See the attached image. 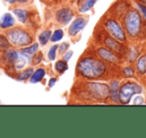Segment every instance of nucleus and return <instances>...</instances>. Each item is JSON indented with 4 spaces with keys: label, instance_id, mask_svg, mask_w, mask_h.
<instances>
[{
    "label": "nucleus",
    "instance_id": "f257e3e1",
    "mask_svg": "<svg viewBox=\"0 0 146 138\" xmlns=\"http://www.w3.org/2000/svg\"><path fill=\"white\" fill-rule=\"evenodd\" d=\"M77 74L86 79H99L107 71L105 61L95 56H84L78 61Z\"/></svg>",
    "mask_w": 146,
    "mask_h": 138
},
{
    "label": "nucleus",
    "instance_id": "f03ea898",
    "mask_svg": "<svg viewBox=\"0 0 146 138\" xmlns=\"http://www.w3.org/2000/svg\"><path fill=\"white\" fill-rule=\"evenodd\" d=\"M141 15L135 9H130L126 12L124 16V27L130 37L134 38L140 32L141 28Z\"/></svg>",
    "mask_w": 146,
    "mask_h": 138
},
{
    "label": "nucleus",
    "instance_id": "7ed1b4c3",
    "mask_svg": "<svg viewBox=\"0 0 146 138\" xmlns=\"http://www.w3.org/2000/svg\"><path fill=\"white\" fill-rule=\"evenodd\" d=\"M84 92L89 96L90 99L95 101H104L110 96V87L103 83L89 82L85 84Z\"/></svg>",
    "mask_w": 146,
    "mask_h": 138
},
{
    "label": "nucleus",
    "instance_id": "20e7f679",
    "mask_svg": "<svg viewBox=\"0 0 146 138\" xmlns=\"http://www.w3.org/2000/svg\"><path fill=\"white\" fill-rule=\"evenodd\" d=\"M9 43L13 46H26L31 44L32 37L28 32L21 28H13L6 33Z\"/></svg>",
    "mask_w": 146,
    "mask_h": 138
},
{
    "label": "nucleus",
    "instance_id": "39448f33",
    "mask_svg": "<svg viewBox=\"0 0 146 138\" xmlns=\"http://www.w3.org/2000/svg\"><path fill=\"white\" fill-rule=\"evenodd\" d=\"M142 88L140 85L134 82H126L121 87H119V102L122 104H127L130 102L131 97L134 94L141 93Z\"/></svg>",
    "mask_w": 146,
    "mask_h": 138
},
{
    "label": "nucleus",
    "instance_id": "423d86ee",
    "mask_svg": "<svg viewBox=\"0 0 146 138\" xmlns=\"http://www.w3.org/2000/svg\"><path fill=\"white\" fill-rule=\"evenodd\" d=\"M104 27L109 32V34L113 38H115L116 40H118L119 42H125L126 41L125 32H124L123 28L120 26V24L115 19H112V18L106 19L105 23H104Z\"/></svg>",
    "mask_w": 146,
    "mask_h": 138
},
{
    "label": "nucleus",
    "instance_id": "0eeeda50",
    "mask_svg": "<svg viewBox=\"0 0 146 138\" xmlns=\"http://www.w3.org/2000/svg\"><path fill=\"white\" fill-rule=\"evenodd\" d=\"M97 55L105 62L109 63H116L118 61V56L115 52L111 51L110 49L103 48V47H100L96 50Z\"/></svg>",
    "mask_w": 146,
    "mask_h": 138
},
{
    "label": "nucleus",
    "instance_id": "6e6552de",
    "mask_svg": "<svg viewBox=\"0 0 146 138\" xmlns=\"http://www.w3.org/2000/svg\"><path fill=\"white\" fill-rule=\"evenodd\" d=\"M86 24H87V20H86L84 17H77V18L72 22L71 26L69 27V34H70L71 36L76 35L78 32H80V31L86 26Z\"/></svg>",
    "mask_w": 146,
    "mask_h": 138
},
{
    "label": "nucleus",
    "instance_id": "1a4fd4ad",
    "mask_svg": "<svg viewBox=\"0 0 146 138\" xmlns=\"http://www.w3.org/2000/svg\"><path fill=\"white\" fill-rule=\"evenodd\" d=\"M73 12L69 8H62L57 11L56 13V20L60 22L61 24H68L69 21L72 19Z\"/></svg>",
    "mask_w": 146,
    "mask_h": 138
},
{
    "label": "nucleus",
    "instance_id": "9d476101",
    "mask_svg": "<svg viewBox=\"0 0 146 138\" xmlns=\"http://www.w3.org/2000/svg\"><path fill=\"white\" fill-rule=\"evenodd\" d=\"M103 43L110 49V50L114 51L115 53H121L122 51H123V50H122V49H123L122 45L120 44L118 41H116L115 39H113V37H112V36L105 35V36H104Z\"/></svg>",
    "mask_w": 146,
    "mask_h": 138
},
{
    "label": "nucleus",
    "instance_id": "9b49d317",
    "mask_svg": "<svg viewBox=\"0 0 146 138\" xmlns=\"http://www.w3.org/2000/svg\"><path fill=\"white\" fill-rule=\"evenodd\" d=\"M14 18L12 17V15L9 13H5L1 19H0V27L3 29L6 28H11L14 25Z\"/></svg>",
    "mask_w": 146,
    "mask_h": 138
},
{
    "label": "nucleus",
    "instance_id": "f8f14e48",
    "mask_svg": "<svg viewBox=\"0 0 146 138\" xmlns=\"http://www.w3.org/2000/svg\"><path fill=\"white\" fill-rule=\"evenodd\" d=\"M30 62V57L27 55V53L24 52H19L18 53V58H17L16 62H15V67L17 69H21L27 65Z\"/></svg>",
    "mask_w": 146,
    "mask_h": 138
},
{
    "label": "nucleus",
    "instance_id": "ddd939ff",
    "mask_svg": "<svg viewBox=\"0 0 146 138\" xmlns=\"http://www.w3.org/2000/svg\"><path fill=\"white\" fill-rule=\"evenodd\" d=\"M110 97L112 101L115 103H120L119 102V83L118 81H113L110 86Z\"/></svg>",
    "mask_w": 146,
    "mask_h": 138
},
{
    "label": "nucleus",
    "instance_id": "4468645a",
    "mask_svg": "<svg viewBox=\"0 0 146 138\" xmlns=\"http://www.w3.org/2000/svg\"><path fill=\"white\" fill-rule=\"evenodd\" d=\"M4 58H6L7 62L10 64H15L17 58H18V52L13 50V49H7V50H5Z\"/></svg>",
    "mask_w": 146,
    "mask_h": 138
},
{
    "label": "nucleus",
    "instance_id": "2eb2a0df",
    "mask_svg": "<svg viewBox=\"0 0 146 138\" xmlns=\"http://www.w3.org/2000/svg\"><path fill=\"white\" fill-rule=\"evenodd\" d=\"M45 76V70L43 68L37 69L36 71L33 72V74L30 77L31 83H37V82L41 81L43 79V77Z\"/></svg>",
    "mask_w": 146,
    "mask_h": 138
},
{
    "label": "nucleus",
    "instance_id": "dca6fc26",
    "mask_svg": "<svg viewBox=\"0 0 146 138\" xmlns=\"http://www.w3.org/2000/svg\"><path fill=\"white\" fill-rule=\"evenodd\" d=\"M13 12H14V14L17 15L19 20L22 23H25L27 21V19H28L29 12L27 10H25V9H14Z\"/></svg>",
    "mask_w": 146,
    "mask_h": 138
},
{
    "label": "nucleus",
    "instance_id": "f3484780",
    "mask_svg": "<svg viewBox=\"0 0 146 138\" xmlns=\"http://www.w3.org/2000/svg\"><path fill=\"white\" fill-rule=\"evenodd\" d=\"M137 70L140 74H145L146 72V55H142L137 61Z\"/></svg>",
    "mask_w": 146,
    "mask_h": 138
},
{
    "label": "nucleus",
    "instance_id": "a211bd4d",
    "mask_svg": "<svg viewBox=\"0 0 146 138\" xmlns=\"http://www.w3.org/2000/svg\"><path fill=\"white\" fill-rule=\"evenodd\" d=\"M51 37V32L50 30H44L40 33L39 35V42H40L41 45H45L47 42H48L49 38Z\"/></svg>",
    "mask_w": 146,
    "mask_h": 138
},
{
    "label": "nucleus",
    "instance_id": "6ab92c4d",
    "mask_svg": "<svg viewBox=\"0 0 146 138\" xmlns=\"http://www.w3.org/2000/svg\"><path fill=\"white\" fill-rule=\"evenodd\" d=\"M32 74H33V68H27V69H25L24 71L20 72V73L17 75V79L26 80V79H28V78H30Z\"/></svg>",
    "mask_w": 146,
    "mask_h": 138
},
{
    "label": "nucleus",
    "instance_id": "aec40b11",
    "mask_svg": "<svg viewBox=\"0 0 146 138\" xmlns=\"http://www.w3.org/2000/svg\"><path fill=\"white\" fill-rule=\"evenodd\" d=\"M67 68H68V66H67V61H65L64 59H63V60L57 61L56 64H55V69H56L59 73H63L65 70H67Z\"/></svg>",
    "mask_w": 146,
    "mask_h": 138
},
{
    "label": "nucleus",
    "instance_id": "412c9836",
    "mask_svg": "<svg viewBox=\"0 0 146 138\" xmlns=\"http://www.w3.org/2000/svg\"><path fill=\"white\" fill-rule=\"evenodd\" d=\"M96 1H97V0H86L85 2H84V4L81 6L79 11L80 12H85V11L90 10V9L93 7V5L95 4Z\"/></svg>",
    "mask_w": 146,
    "mask_h": 138
},
{
    "label": "nucleus",
    "instance_id": "4be33fe9",
    "mask_svg": "<svg viewBox=\"0 0 146 138\" xmlns=\"http://www.w3.org/2000/svg\"><path fill=\"white\" fill-rule=\"evenodd\" d=\"M9 41L3 35H0V51H5L9 49Z\"/></svg>",
    "mask_w": 146,
    "mask_h": 138
},
{
    "label": "nucleus",
    "instance_id": "5701e85b",
    "mask_svg": "<svg viewBox=\"0 0 146 138\" xmlns=\"http://www.w3.org/2000/svg\"><path fill=\"white\" fill-rule=\"evenodd\" d=\"M62 37H63V31L61 30V29H57V30H55L54 33L51 35V40H52L53 42H57V41L61 40Z\"/></svg>",
    "mask_w": 146,
    "mask_h": 138
},
{
    "label": "nucleus",
    "instance_id": "b1692460",
    "mask_svg": "<svg viewBox=\"0 0 146 138\" xmlns=\"http://www.w3.org/2000/svg\"><path fill=\"white\" fill-rule=\"evenodd\" d=\"M37 50H38V44H37V43H34V44H32L31 46L23 48L22 52L27 53V54H33V53H35Z\"/></svg>",
    "mask_w": 146,
    "mask_h": 138
},
{
    "label": "nucleus",
    "instance_id": "393cba45",
    "mask_svg": "<svg viewBox=\"0 0 146 138\" xmlns=\"http://www.w3.org/2000/svg\"><path fill=\"white\" fill-rule=\"evenodd\" d=\"M57 49H58V45H53L50 48V50H49V52H48V58L50 59V60H54L55 59Z\"/></svg>",
    "mask_w": 146,
    "mask_h": 138
},
{
    "label": "nucleus",
    "instance_id": "a878e982",
    "mask_svg": "<svg viewBox=\"0 0 146 138\" xmlns=\"http://www.w3.org/2000/svg\"><path fill=\"white\" fill-rule=\"evenodd\" d=\"M42 57H43V54L41 52H38L36 55L34 56L33 58V64H38L41 60H42Z\"/></svg>",
    "mask_w": 146,
    "mask_h": 138
},
{
    "label": "nucleus",
    "instance_id": "bb28decb",
    "mask_svg": "<svg viewBox=\"0 0 146 138\" xmlns=\"http://www.w3.org/2000/svg\"><path fill=\"white\" fill-rule=\"evenodd\" d=\"M123 74H125L126 76H132L134 74V71L133 69L131 67H125L123 69Z\"/></svg>",
    "mask_w": 146,
    "mask_h": 138
},
{
    "label": "nucleus",
    "instance_id": "cd10ccee",
    "mask_svg": "<svg viewBox=\"0 0 146 138\" xmlns=\"http://www.w3.org/2000/svg\"><path fill=\"white\" fill-rule=\"evenodd\" d=\"M68 47H69V44L67 42H65V43H62L61 44V46L59 47V53H64V52H66L67 51V49H68Z\"/></svg>",
    "mask_w": 146,
    "mask_h": 138
},
{
    "label": "nucleus",
    "instance_id": "c85d7f7f",
    "mask_svg": "<svg viewBox=\"0 0 146 138\" xmlns=\"http://www.w3.org/2000/svg\"><path fill=\"white\" fill-rule=\"evenodd\" d=\"M137 6H138V8H139V10L141 11L143 17L146 19V6H145V5H142L141 3H138Z\"/></svg>",
    "mask_w": 146,
    "mask_h": 138
},
{
    "label": "nucleus",
    "instance_id": "c756f323",
    "mask_svg": "<svg viewBox=\"0 0 146 138\" xmlns=\"http://www.w3.org/2000/svg\"><path fill=\"white\" fill-rule=\"evenodd\" d=\"M72 54H73V52L72 51H68L67 53H65V55L63 56V59H64L65 61H68L69 59L71 58V56H72Z\"/></svg>",
    "mask_w": 146,
    "mask_h": 138
},
{
    "label": "nucleus",
    "instance_id": "7c9ffc66",
    "mask_svg": "<svg viewBox=\"0 0 146 138\" xmlns=\"http://www.w3.org/2000/svg\"><path fill=\"white\" fill-rule=\"evenodd\" d=\"M9 3H26L29 0H8Z\"/></svg>",
    "mask_w": 146,
    "mask_h": 138
},
{
    "label": "nucleus",
    "instance_id": "2f4dec72",
    "mask_svg": "<svg viewBox=\"0 0 146 138\" xmlns=\"http://www.w3.org/2000/svg\"><path fill=\"white\" fill-rule=\"evenodd\" d=\"M55 82H57V80L56 79H55V78H52V79H50V81H49V84H48V86H49V87H52V86L53 85H54V84H55Z\"/></svg>",
    "mask_w": 146,
    "mask_h": 138
},
{
    "label": "nucleus",
    "instance_id": "473e14b6",
    "mask_svg": "<svg viewBox=\"0 0 146 138\" xmlns=\"http://www.w3.org/2000/svg\"><path fill=\"white\" fill-rule=\"evenodd\" d=\"M140 2H143V3H144V5L146 6V0H140Z\"/></svg>",
    "mask_w": 146,
    "mask_h": 138
}]
</instances>
